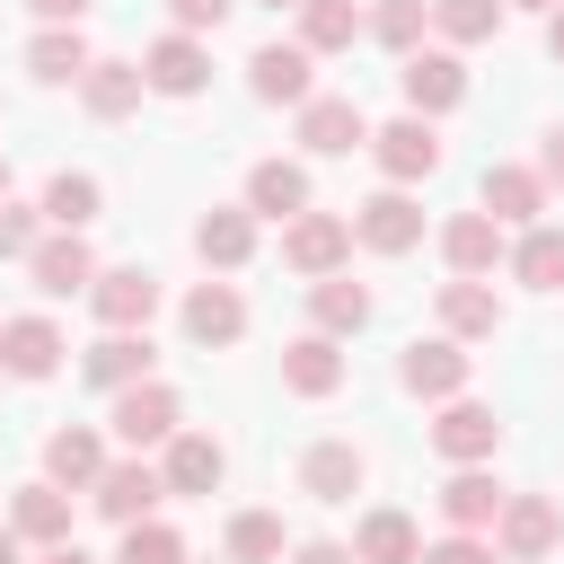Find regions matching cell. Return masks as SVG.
I'll return each instance as SVG.
<instances>
[{
    "label": "cell",
    "mask_w": 564,
    "mask_h": 564,
    "mask_svg": "<svg viewBox=\"0 0 564 564\" xmlns=\"http://www.w3.org/2000/svg\"><path fill=\"white\" fill-rule=\"evenodd\" d=\"M344 256H352V220H335V212H300V220L282 229V264H291V273H317V282H326Z\"/></svg>",
    "instance_id": "1"
},
{
    "label": "cell",
    "mask_w": 564,
    "mask_h": 564,
    "mask_svg": "<svg viewBox=\"0 0 564 564\" xmlns=\"http://www.w3.org/2000/svg\"><path fill=\"white\" fill-rule=\"evenodd\" d=\"M88 300H97L106 335H141V326H150V308H159V273L115 264V273H97V282H88Z\"/></svg>",
    "instance_id": "2"
},
{
    "label": "cell",
    "mask_w": 564,
    "mask_h": 564,
    "mask_svg": "<svg viewBox=\"0 0 564 564\" xmlns=\"http://www.w3.org/2000/svg\"><path fill=\"white\" fill-rule=\"evenodd\" d=\"M397 88H405V106L432 123V115H449V106L467 97V70H458V53H405Z\"/></svg>",
    "instance_id": "3"
},
{
    "label": "cell",
    "mask_w": 564,
    "mask_h": 564,
    "mask_svg": "<svg viewBox=\"0 0 564 564\" xmlns=\"http://www.w3.org/2000/svg\"><path fill=\"white\" fill-rule=\"evenodd\" d=\"M115 441H123V449H150V441H176V388H159V379H141V388H123V397H115Z\"/></svg>",
    "instance_id": "4"
},
{
    "label": "cell",
    "mask_w": 564,
    "mask_h": 564,
    "mask_svg": "<svg viewBox=\"0 0 564 564\" xmlns=\"http://www.w3.org/2000/svg\"><path fill=\"white\" fill-rule=\"evenodd\" d=\"M88 494H97V511H106V520L141 529V520H150V502L167 494V476H159V467H141V458H115V467H106Z\"/></svg>",
    "instance_id": "5"
},
{
    "label": "cell",
    "mask_w": 564,
    "mask_h": 564,
    "mask_svg": "<svg viewBox=\"0 0 564 564\" xmlns=\"http://www.w3.org/2000/svg\"><path fill=\"white\" fill-rule=\"evenodd\" d=\"M494 538H502V555L538 564V555L564 538V511H555L546 494H511V502H502V520H494Z\"/></svg>",
    "instance_id": "6"
},
{
    "label": "cell",
    "mask_w": 564,
    "mask_h": 564,
    "mask_svg": "<svg viewBox=\"0 0 564 564\" xmlns=\"http://www.w3.org/2000/svg\"><path fill=\"white\" fill-rule=\"evenodd\" d=\"M370 150H379V167H388L397 185H414V176H432V167H441V132H432L423 115H397L388 132H370Z\"/></svg>",
    "instance_id": "7"
},
{
    "label": "cell",
    "mask_w": 564,
    "mask_h": 564,
    "mask_svg": "<svg viewBox=\"0 0 564 564\" xmlns=\"http://www.w3.org/2000/svg\"><path fill=\"white\" fill-rule=\"evenodd\" d=\"M26 273H35V291H44V300H70V291H88V282H97V256H88V238H79V229H62V238H44V247L26 256Z\"/></svg>",
    "instance_id": "8"
},
{
    "label": "cell",
    "mask_w": 564,
    "mask_h": 564,
    "mask_svg": "<svg viewBox=\"0 0 564 564\" xmlns=\"http://www.w3.org/2000/svg\"><path fill=\"white\" fill-rule=\"evenodd\" d=\"M141 79H150L159 97H194V88L212 79V53H203L194 35H159V44L141 53Z\"/></svg>",
    "instance_id": "9"
},
{
    "label": "cell",
    "mask_w": 564,
    "mask_h": 564,
    "mask_svg": "<svg viewBox=\"0 0 564 564\" xmlns=\"http://www.w3.org/2000/svg\"><path fill=\"white\" fill-rule=\"evenodd\" d=\"M300 141H308L317 159H344V150L370 141V123H361L352 97H308V106H300Z\"/></svg>",
    "instance_id": "10"
},
{
    "label": "cell",
    "mask_w": 564,
    "mask_h": 564,
    "mask_svg": "<svg viewBox=\"0 0 564 564\" xmlns=\"http://www.w3.org/2000/svg\"><path fill=\"white\" fill-rule=\"evenodd\" d=\"M352 238H361V247H379V256H405V247L423 238V212L388 185V194H370V203L352 212Z\"/></svg>",
    "instance_id": "11"
},
{
    "label": "cell",
    "mask_w": 564,
    "mask_h": 564,
    "mask_svg": "<svg viewBox=\"0 0 564 564\" xmlns=\"http://www.w3.org/2000/svg\"><path fill=\"white\" fill-rule=\"evenodd\" d=\"M0 370H9V379H53V370H62L53 317H9V326H0Z\"/></svg>",
    "instance_id": "12"
},
{
    "label": "cell",
    "mask_w": 564,
    "mask_h": 564,
    "mask_svg": "<svg viewBox=\"0 0 564 564\" xmlns=\"http://www.w3.org/2000/svg\"><path fill=\"white\" fill-rule=\"evenodd\" d=\"M494 441H502V423H494V405H467V397H449V414L432 423V449H441V458H458V467H476V458H494Z\"/></svg>",
    "instance_id": "13"
},
{
    "label": "cell",
    "mask_w": 564,
    "mask_h": 564,
    "mask_svg": "<svg viewBox=\"0 0 564 564\" xmlns=\"http://www.w3.org/2000/svg\"><path fill=\"white\" fill-rule=\"evenodd\" d=\"M247 212H264V220H300V212H308V167H291V159H256V167H247Z\"/></svg>",
    "instance_id": "14"
},
{
    "label": "cell",
    "mask_w": 564,
    "mask_h": 564,
    "mask_svg": "<svg viewBox=\"0 0 564 564\" xmlns=\"http://www.w3.org/2000/svg\"><path fill=\"white\" fill-rule=\"evenodd\" d=\"M441 256H449V273L485 282V273H494V256H502V220H494V212H458V220L441 229Z\"/></svg>",
    "instance_id": "15"
},
{
    "label": "cell",
    "mask_w": 564,
    "mask_h": 564,
    "mask_svg": "<svg viewBox=\"0 0 564 564\" xmlns=\"http://www.w3.org/2000/svg\"><path fill=\"white\" fill-rule=\"evenodd\" d=\"M397 379H405L414 397H458V388H467V352H458L449 335H432V344H405Z\"/></svg>",
    "instance_id": "16"
},
{
    "label": "cell",
    "mask_w": 564,
    "mask_h": 564,
    "mask_svg": "<svg viewBox=\"0 0 564 564\" xmlns=\"http://www.w3.org/2000/svg\"><path fill=\"white\" fill-rule=\"evenodd\" d=\"M247 79H256V97H273V106H308V44H256Z\"/></svg>",
    "instance_id": "17"
},
{
    "label": "cell",
    "mask_w": 564,
    "mask_h": 564,
    "mask_svg": "<svg viewBox=\"0 0 564 564\" xmlns=\"http://www.w3.org/2000/svg\"><path fill=\"white\" fill-rule=\"evenodd\" d=\"M185 335H194V344H238V335H247V300H238L229 282L185 291Z\"/></svg>",
    "instance_id": "18"
},
{
    "label": "cell",
    "mask_w": 564,
    "mask_h": 564,
    "mask_svg": "<svg viewBox=\"0 0 564 564\" xmlns=\"http://www.w3.org/2000/svg\"><path fill=\"white\" fill-rule=\"evenodd\" d=\"M282 388H300V397H335V388H344V352H335V335H300V344L282 352Z\"/></svg>",
    "instance_id": "19"
},
{
    "label": "cell",
    "mask_w": 564,
    "mask_h": 564,
    "mask_svg": "<svg viewBox=\"0 0 564 564\" xmlns=\"http://www.w3.org/2000/svg\"><path fill=\"white\" fill-rule=\"evenodd\" d=\"M97 476H106V449H97V432H88V423H70V432H53V441H44V485H62V494H70V485H97Z\"/></svg>",
    "instance_id": "20"
},
{
    "label": "cell",
    "mask_w": 564,
    "mask_h": 564,
    "mask_svg": "<svg viewBox=\"0 0 564 564\" xmlns=\"http://www.w3.org/2000/svg\"><path fill=\"white\" fill-rule=\"evenodd\" d=\"M220 467H229V458H220V441H212V432H176L159 476H167V494H212V485H220Z\"/></svg>",
    "instance_id": "21"
},
{
    "label": "cell",
    "mask_w": 564,
    "mask_h": 564,
    "mask_svg": "<svg viewBox=\"0 0 564 564\" xmlns=\"http://www.w3.org/2000/svg\"><path fill=\"white\" fill-rule=\"evenodd\" d=\"M300 485H308L317 502H352V494H361V449H352V441H317V449L300 458Z\"/></svg>",
    "instance_id": "22"
},
{
    "label": "cell",
    "mask_w": 564,
    "mask_h": 564,
    "mask_svg": "<svg viewBox=\"0 0 564 564\" xmlns=\"http://www.w3.org/2000/svg\"><path fill=\"white\" fill-rule=\"evenodd\" d=\"M502 502H511V494H502L485 467H458V476L441 485V511H449V529H494V520H502Z\"/></svg>",
    "instance_id": "23"
},
{
    "label": "cell",
    "mask_w": 564,
    "mask_h": 564,
    "mask_svg": "<svg viewBox=\"0 0 564 564\" xmlns=\"http://www.w3.org/2000/svg\"><path fill=\"white\" fill-rule=\"evenodd\" d=\"M9 529H18V538H35V546H62V538H70V494H62V485H18Z\"/></svg>",
    "instance_id": "24"
},
{
    "label": "cell",
    "mask_w": 564,
    "mask_h": 564,
    "mask_svg": "<svg viewBox=\"0 0 564 564\" xmlns=\"http://www.w3.org/2000/svg\"><path fill=\"white\" fill-rule=\"evenodd\" d=\"M352 555H361V564H423V529H414L405 511H370V520L352 529Z\"/></svg>",
    "instance_id": "25"
},
{
    "label": "cell",
    "mask_w": 564,
    "mask_h": 564,
    "mask_svg": "<svg viewBox=\"0 0 564 564\" xmlns=\"http://www.w3.org/2000/svg\"><path fill=\"white\" fill-rule=\"evenodd\" d=\"M485 212L538 229V212H546V176H538V167H485Z\"/></svg>",
    "instance_id": "26"
},
{
    "label": "cell",
    "mask_w": 564,
    "mask_h": 564,
    "mask_svg": "<svg viewBox=\"0 0 564 564\" xmlns=\"http://www.w3.org/2000/svg\"><path fill=\"white\" fill-rule=\"evenodd\" d=\"M79 370H88L97 388H115V397H123V388H141V379H150V335H106V344H88V361H79Z\"/></svg>",
    "instance_id": "27"
},
{
    "label": "cell",
    "mask_w": 564,
    "mask_h": 564,
    "mask_svg": "<svg viewBox=\"0 0 564 564\" xmlns=\"http://www.w3.org/2000/svg\"><path fill=\"white\" fill-rule=\"evenodd\" d=\"M141 88H150V79H141V62H88V79H79L88 115H106V123H115V115H132V106H141Z\"/></svg>",
    "instance_id": "28"
},
{
    "label": "cell",
    "mask_w": 564,
    "mask_h": 564,
    "mask_svg": "<svg viewBox=\"0 0 564 564\" xmlns=\"http://www.w3.org/2000/svg\"><path fill=\"white\" fill-rule=\"evenodd\" d=\"M441 326H449V335H494V326H502V300L458 273V282H441Z\"/></svg>",
    "instance_id": "29"
},
{
    "label": "cell",
    "mask_w": 564,
    "mask_h": 564,
    "mask_svg": "<svg viewBox=\"0 0 564 564\" xmlns=\"http://www.w3.org/2000/svg\"><path fill=\"white\" fill-rule=\"evenodd\" d=\"M26 70L53 79V88H62V79H88V44H79V26H44V35L26 44Z\"/></svg>",
    "instance_id": "30"
},
{
    "label": "cell",
    "mask_w": 564,
    "mask_h": 564,
    "mask_svg": "<svg viewBox=\"0 0 564 564\" xmlns=\"http://www.w3.org/2000/svg\"><path fill=\"white\" fill-rule=\"evenodd\" d=\"M194 247H203V264H247L256 256V220L247 212H203L194 220Z\"/></svg>",
    "instance_id": "31"
},
{
    "label": "cell",
    "mask_w": 564,
    "mask_h": 564,
    "mask_svg": "<svg viewBox=\"0 0 564 564\" xmlns=\"http://www.w3.org/2000/svg\"><path fill=\"white\" fill-rule=\"evenodd\" d=\"M361 35V9L352 0H300V44L308 53H344Z\"/></svg>",
    "instance_id": "32"
},
{
    "label": "cell",
    "mask_w": 564,
    "mask_h": 564,
    "mask_svg": "<svg viewBox=\"0 0 564 564\" xmlns=\"http://www.w3.org/2000/svg\"><path fill=\"white\" fill-rule=\"evenodd\" d=\"M511 273H520L529 291H564V229H546V220H538V229L511 247Z\"/></svg>",
    "instance_id": "33"
},
{
    "label": "cell",
    "mask_w": 564,
    "mask_h": 564,
    "mask_svg": "<svg viewBox=\"0 0 564 564\" xmlns=\"http://www.w3.org/2000/svg\"><path fill=\"white\" fill-rule=\"evenodd\" d=\"M308 308H317V326H326V335L370 326V291H361V282H344V273H326V282L308 291Z\"/></svg>",
    "instance_id": "34"
},
{
    "label": "cell",
    "mask_w": 564,
    "mask_h": 564,
    "mask_svg": "<svg viewBox=\"0 0 564 564\" xmlns=\"http://www.w3.org/2000/svg\"><path fill=\"white\" fill-rule=\"evenodd\" d=\"M44 220H53V229H88V220H97V176H70V167H62V176L44 185Z\"/></svg>",
    "instance_id": "35"
},
{
    "label": "cell",
    "mask_w": 564,
    "mask_h": 564,
    "mask_svg": "<svg viewBox=\"0 0 564 564\" xmlns=\"http://www.w3.org/2000/svg\"><path fill=\"white\" fill-rule=\"evenodd\" d=\"M432 26H441L449 44H485V35L502 26V0H432Z\"/></svg>",
    "instance_id": "36"
},
{
    "label": "cell",
    "mask_w": 564,
    "mask_h": 564,
    "mask_svg": "<svg viewBox=\"0 0 564 564\" xmlns=\"http://www.w3.org/2000/svg\"><path fill=\"white\" fill-rule=\"evenodd\" d=\"M423 18H432V0H379V9H370V35H379L388 53H414V44H423Z\"/></svg>",
    "instance_id": "37"
},
{
    "label": "cell",
    "mask_w": 564,
    "mask_h": 564,
    "mask_svg": "<svg viewBox=\"0 0 564 564\" xmlns=\"http://www.w3.org/2000/svg\"><path fill=\"white\" fill-rule=\"evenodd\" d=\"M229 555H238V564H273V555H282V520H273V511H238V520H229Z\"/></svg>",
    "instance_id": "38"
},
{
    "label": "cell",
    "mask_w": 564,
    "mask_h": 564,
    "mask_svg": "<svg viewBox=\"0 0 564 564\" xmlns=\"http://www.w3.org/2000/svg\"><path fill=\"white\" fill-rule=\"evenodd\" d=\"M115 564H185V538L167 520H141V529H123V555Z\"/></svg>",
    "instance_id": "39"
},
{
    "label": "cell",
    "mask_w": 564,
    "mask_h": 564,
    "mask_svg": "<svg viewBox=\"0 0 564 564\" xmlns=\"http://www.w3.org/2000/svg\"><path fill=\"white\" fill-rule=\"evenodd\" d=\"M44 238H35V212L26 203H0V256H35Z\"/></svg>",
    "instance_id": "40"
},
{
    "label": "cell",
    "mask_w": 564,
    "mask_h": 564,
    "mask_svg": "<svg viewBox=\"0 0 564 564\" xmlns=\"http://www.w3.org/2000/svg\"><path fill=\"white\" fill-rule=\"evenodd\" d=\"M423 564H494V546L458 529V538H441V546H423Z\"/></svg>",
    "instance_id": "41"
},
{
    "label": "cell",
    "mask_w": 564,
    "mask_h": 564,
    "mask_svg": "<svg viewBox=\"0 0 564 564\" xmlns=\"http://www.w3.org/2000/svg\"><path fill=\"white\" fill-rule=\"evenodd\" d=\"M167 18H176V35H203V26L229 18V0H167Z\"/></svg>",
    "instance_id": "42"
},
{
    "label": "cell",
    "mask_w": 564,
    "mask_h": 564,
    "mask_svg": "<svg viewBox=\"0 0 564 564\" xmlns=\"http://www.w3.org/2000/svg\"><path fill=\"white\" fill-rule=\"evenodd\" d=\"M26 9H35L44 26H79V9H88V0H26Z\"/></svg>",
    "instance_id": "43"
},
{
    "label": "cell",
    "mask_w": 564,
    "mask_h": 564,
    "mask_svg": "<svg viewBox=\"0 0 564 564\" xmlns=\"http://www.w3.org/2000/svg\"><path fill=\"white\" fill-rule=\"evenodd\" d=\"M538 176H546V185H564V123H555V132H546V150H538Z\"/></svg>",
    "instance_id": "44"
},
{
    "label": "cell",
    "mask_w": 564,
    "mask_h": 564,
    "mask_svg": "<svg viewBox=\"0 0 564 564\" xmlns=\"http://www.w3.org/2000/svg\"><path fill=\"white\" fill-rule=\"evenodd\" d=\"M300 564H361V555H352V546H326V538H308V546H300Z\"/></svg>",
    "instance_id": "45"
},
{
    "label": "cell",
    "mask_w": 564,
    "mask_h": 564,
    "mask_svg": "<svg viewBox=\"0 0 564 564\" xmlns=\"http://www.w3.org/2000/svg\"><path fill=\"white\" fill-rule=\"evenodd\" d=\"M35 564H88V546H79V538H62V546H44Z\"/></svg>",
    "instance_id": "46"
},
{
    "label": "cell",
    "mask_w": 564,
    "mask_h": 564,
    "mask_svg": "<svg viewBox=\"0 0 564 564\" xmlns=\"http://www.w3.org/2000/svg\"><path fill=\"white\" fill-rule=\"evenodd\" d=\"M546 44H555V62H564V9H555V26H546Z\"/></svg>",
    "instance_id": "47"
},
{
    "label": "cell",
    "mask_w": 564,
    "mask_h": 564,
    "mask_svg": "<svg viewBox=\"0 0 564 564\" xmlns=\"http://www.w3.org/2000/svg\"><path fill=\"white\" fill-rule=\"evenodd\" d=\"M0 564H18V529H0Z\"/></svg>",
    "instance_id": "48"
},
{
    "label": "cell",
    "mask_w": 564,
    "mask_h": 564,
    "mask_svg": "<svg viewBox=\"0 0 564 564\" xmlns=\"http://www.w3.org/2000/svg\"><path fill=\"white\" fill-rule=\"evenodd\" d=\"M511 9H546V18H555V9H564V0H511Z\"/></svg>",
    "instance_id": "49"
},
{
    "label": "cell",
    "mask_w": 564,
    "mask_h": 564,
    "mask_svg": "<svg viewBox=\"0 0 564 564\" xmlns=\"http://www.w3.org/2000/svg\"><path fill=\"white\" fill-rule=\"evenodd\" d=\"M0 203H9V159H0Z\"/></svg>",
    "instance_id": "50"
},
{
    "label": "cell",
    "mask_w": 564,
    "mask_h": 564,
    "mask_svg": "<svg viewBox=\"0 0 564 564\" xmlns=\"http://www.w3.org/2000/svg\"><path fill=\"white\" fill-rule=\"evenodd\" d=\"M264 9H300V0H264Z\"/></svg>",
    "instance_id": "51"
}]
</instances>
